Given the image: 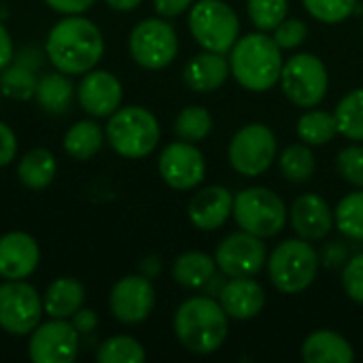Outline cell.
Returning <instances> with one entry per match:
<instances>
[{"mask_svg": "<svg viewBox=\"0 0 363 363\" xmlns=\"http://www.w3.org/2000/svg\"><path fill=\"white\" fill-rule=\"evenodd\" d=\"M45 53L55 70L74 77L94 70L104 55L102 30L83 15H64L47 34Z\"/></svg>", "mask_w": 363, "mask_h": 363, "instance_id": "1", "label": "cell"}, {"mask_svg": "<svg viewBox=\"0 0 363 363\" xmlns=\"http://www.w3.org/2000/svg\"><path fill=\"white\" fill-rule=\"evenodd\" d=\"M230 74L234 81L253 94L270 91L281 81L285 64L283 49L268 32H249L240 36L228 53Z\"/></svg>", "mask_w": 363, "mask_h": 363, "instance_id": "2", "label": "cell"}, {"mask_svg": "<svg viewBox=\"0 0 363 363\" xmlns=\"http://www.w3.org/2000/svg\"><path fill=\"white\" fill-rule=\"evenodd\" d=\"M172 330L181 347L196 355L217 353L230 336V317L217 298L194 296L179 304Z\"/></svg>", "mask_w": 363, "mask_h": 363, "instance_id": "3", "label": "cell"}, {"mask_svg": "<svg viewBox=\"0 0 363 363\" xmlns=\"http://www.w3.org/2000/svg\"><path fill=\"white\" fill-rule=\"evenodd\" d=\"M108 147L125 160H143L151 155L162 138L157 117L145 106H119L104 125Z\"/></svg>", "mask_w": 363, "mask_h": 363, "instance_id": "4", "label": "cell"}, {"mask_svg": "<svg viewBox=\"0 0 363 363\" xmlns=\"http://www.w3.org/2000/svg\"><path fill=\"white\" fill-rule=\"evenodd\" d=\"M319 268V251L313 242L302 240L298 236L279 242L266 262L270 283L285 296L306 291L315 283Z\"/></svg>", "mask_w": 363, "mask_h": 363, "instance_id": "5", "label": "cell"}, {"mask_svg": "<svg viewBox=\"0 0 363 363\" xmlns=\"http://www.w3.org/2000/svg\"><path fill=\"white\" fill-rule=\"evenodd\" d=\"M232 217L240 230L268 240L285 230L289 208L277 191L255 185L234 194Z\"/></svg>", "mask_w": 363, "mask_h": 363, "instance_id": "6", "label": "cell"}, {"mask_svg": "<svg viewBox=\"0 0 363 363\" xmlns=\"http://www.w3.org/2000/svg\"><path fill=\"white\" fill-rule=\"evenodd\" d=\"M187 28L206 51L230 53L240 38V17L225 0H196L187 11Z\"/></svg>", "mask_w": 363, "mask_h": 363, "instance_id": "7", "label": "cell"}, {"mask_svg": "<svg viewBox=\"0 0 363 363\" xmlns=\"http://www.w3.org/2000/svg\"><path fill=\"white\" fill-rule=\"evenodd\" d=\"M281 91L298 108L319 106L330 89L325 62L315 53H296L285 60L281 70Z\"/></svg>", "mask_w": 363, "mask_h": 363, "instance_id": "8", "label": "cell"}, {"mask_svg": "<svg viewBox=\"0 0 363 363\" xmlns=\"http://www.w3.org/2000/svg\"><path fill=\"white\" fill-rule=\"evenodd\" d=\"M279 155V140L270 125L247 123L242 125L228 145V162L234 172L247 179L264 174Z\"/></svg>", "mask_w": 363, "mask_h": 363, "instance_id": "9", "label": "cell"}, {"mask_svg": "<svg viewBox=\"0 0 363 363\" xmlns=\"http://www.w3.org/2000/svg\"><path fill=\"white\" fill-rule=\"evenodd\" d=\"M128 49L140 68L162 70L170 66L179 53V34L168 19L147 17L132 28Z\"/></svg>", "mask_w": 363, "mask_h": 363, "instance_id": "10", "label": "cell"}, {"mask_svg": "<svg viewBox=\"0 0 363 363\" xmlns=\"http://www.w3.org/2000/svg\"><path fill=\"white\" fill-rule=\"evenodd\" d=\"M45 315L43 296L26 281L0 283V330L11 336H30Z\"/></svg>", "mask_w": 363, "mask_h": 363, "instance_id": "11", "label": "cell"}, {"mask_svg": "<svg viewBox=\"0 0 363 363\" xmlns=\"http://www.w3.org/2000/svg\"><path fill=\"white\" fill-rule=\"evenodd\" d=\"M215 262L219 272L228 279L236 277H257L268 262V249L264 238L253 236L245 230L228 234L215 249Z\"/></svg>", "mask_w": 363, "mask_h": 363, "instance_id": "12", "label": "cell"}, {"mask_svg": "<svg viewBox=\"0 0 363 363\" xmlns=\"http://www.w3.org/2000/svg\"><path fill=\"white\" fill-rule=\"evenodd\" d=\"M157 172L168 187L177 191H194L206 177V160L194 143L177 138L162 149Z\"/></svg>", "mask_w": 363, "mask_h": 363, "instance_id": "13", "label": "cell"}, {"mask_svg": "<svg viewBox=\"0 0 363 363\" xmlns=\"http://www.w3.org/2000/svg\"><path fill=\"white\" fill-rule=\"evenodd\" d=\"M81 334L70 319H49L38 323L28 342V357L34 363H72L79 355Z\"/></svg>", "mask_w": 363, "mask_h": 363, "instance_id": "14", "label": "cell"}, {"mask_svg": "<svg viewBox=\"0 0 363 363\" xmlns=\"http://www.w3.org/2000/svg\"><path fill=\"white\" fill-rule=\"evenodd\" d=\"M111 315L123 325H138L149 319L155 308V289L151 279L138 274H128L119 279L108 296Z\"/></svg>", "mask_w": 363, "mask_h": 363, "instance_id": "15", "label": "cell"}, {"mask_svg": "<svg viewBox=\"0 0 363 363\" xmlns=\"http://www.w3.org/2000/svg\"><path fill=\"white\" fill-rule=\"evenodd\" d=\"M294 234L308 242H323L336 228L334 208L319 194H302L289 206V219Z\"/></svg>", "mask_w": 363, "mask_h": 363, "instance_id": "16", "label": "cell"}, {"mask_svg": "<svg viewBox=\"0 0 363 363\" xmlns=\"http://www.w3.org/2000/svg\"><path fill=\"white\" fill-rule=\"evenodd\" d=\"M77 100L87 115L96 119H108L121 106V81L111 70L94 68L83 74L77 87Z\"/></svg>", "mask_w": 363, "mask_h": 363, "instance_id": "17", "label": "cell"}, {"mask_svg": "<svg viewBox=\"0 0 363 363\" xmlns=\"http://www.w3.org/2000/svg\"><path fill=\"white\" fill-rule=\"evenodd\" d=\"M234 208V194L223 185H206L200 187L189 204H187V217L194 228L200 232H217L228 223Z\"/></svg>", "mask_w": 363, "mask_h": 363, "instance_id": "18", "label": "cell"}, {"mask_svg": "<svg viewBox=\"0 0 363 363\" xmlns=\"http://www.w3.org/2000/svg\"><path fill=\"white\" fill-rule=\"evenodd\" d=\"M40 264V249L28 232H9L0 236V279L26 281Z\"/></svg>", "mask_w": 363, "mask_h": 363, "instance_id": "19", "label": "cell"}, {"mask_svg": "<svg viewBox=\"0 0 363 363\" xmlns=\"http://www.w3.org/2000/svg\"><path fill=\"white\" fill-rule=\"evenodd\" d=\"M225 315L234 321H251L266 306V291L253 277L225 279L217 296Z\"/></svg>", "mask_w": 363, "mask_h": 363, "instance_id": "20", "label": "cell"}, {"mask_svg": "<svg viewBox=\"0 0 363 363\" xmlns=\"http://www.w3.org/2000/svg\"><path fill=\"white\" fill-rule=\"evenodd\" d=\"M230 74L228 53L202 49L183 66V81L196 94H213L225 85Z\"/></svg>", "mask_w": 363, "mask_h": 363, "instance_id": "21", "label": "cell"}, {"mask_svg": "<svg viewBox=\"0 0 363 363\" xmlns=\"http://www.w3.org/2000/svg\"><path fill=\"white\" fill-rule=\"evenodd\" d=\"M302 359L306 363H353V345L334 330H317L302 342Z\"/></svg>", "mask_w": 363, "mask_h": 363, "instance_id": "22", "label": "cell"}, {"mask_svg": "<svg viewBox=\"0 0 363 363\" xmlns=\"http://www.w3.org/2000/svg\"><path fill=\"white\" fill-rule=\"evenodd\" d=\"M85 306V287L74 277H60L49 283L43 296V308L49 319H70Z\"/></svg>", "mask_w": 363, "mask_h": 363, "instance_id": "23", "label": "cell"}, {"mask_svg": "<svg viewBox=\"0 0 363 363\" xmlns=\"http://www.w3.org/2000/svg\"><path fill=\"white\" fill-rule=\"evenodd\" d=\"M217 262L204 251H185L172 262V279L185 289H202L217 272Z\"/></svg>", "mask_w": 363, "mask_h": 363, "instance_id": "24", "label": "cell"}, {"mask_svg": "<svg viewBox=\"0 0 363 363\" xmlns=\"http://www.w3.org/2000/svg\"><path fill=\"white\" fill-rule=\"evenodd\" d=\"M104 140H106L104 128L98 121L81 119V121L72 123L66 130V134H64V151L77 162H87V160H91L94 155L100 153Z\"/></svg>", "mask_w": 363, "mask_h": 363, "instance_id": "25", "label": "cell"}, {"mask_svg": "<svg viewBox=\"0 0 363 363\" xmlns=\"http://www.w3.org/2000/svg\"><path fill=\"white\" fill-rule=\"evenodd\" d=\"M55 172H57L55 155L45 147H36V149L28 151L17 164L19 183L26 189H34V191L49 187L55 179Z\"/></svg>", "mask_w": 363, "mask_h": 363, "instance_id": "26", "label": "cell"}, {"mask_svg": "<svg viewBox=\"0 0 363 363\" xmlns=\"http://www.w3.org/2000/svg\"><path fill=\"white\" fill-rule=\"evenodd\" d=\"M74 85L68 74L55 70L49 74H43L36 83V94L34 100L45 113L51 115H62L70 108L72 98H74Z\"/></svg>", "mask_w": 363, "mask_h": 363, "instance_id": "27", "label": "cell"}, {"mask_svg": "<svg viewBox=\"0 0 363 363\" xmlns=\"http://www.w3.org/2000/svg\"><path fill=\"white\" fill-rule=\"evenodd\" d=\"M36 66L38 64H30L23 57L13 60L2 72H0V91L4 98L9 100H17V102H26L32 100L36 94Z\"/></svg>", "mask_w": 363, "mask_h": 363, "instance_id": "28", "label": "cell"}, {"mask_svg": "<svg viewBox=\"0 0 363 363\" xmlns=\"http://www.w3.org/2000/svg\"><path fill=\"white\" fill-rule=\"evenodd\" d=\"M296 134L302 143L315 147H323L338 136V123L334 113L321 108H306L296 121Z\"/></svg>", "mask_w": 363, "mask_h": 363, "instance_id": "29", "label": "cell"}, {"mask_svg": "<svg viewBox=\"0 0 363 363\" xmlns=\"http://www.w3.org/2000/svg\"><path fill=\"white\" fill-rule=\"evenodd\" d=\"M279 170L283 179L294 185L308 183L317 170V157L313 147L302 140L285 147L279 155Z\"/></svg>", "mask_w": 363, "mask_h": 363, "instance_id": "30", "label": "cell"}, {"mask_svg": "<svg viewBox=\"0 0 363 363\" xmlns=\"http://www.w3.org/2000/svg\"><path fill=\"white\" fill-rule=\"evenodd\" d=\"M338 134L351 143H363V87L351 89L334 108Z\"/></svg>", "mask_w": 363, "mask_h": 363, "instance_id": "31", "label": "cell"}, {"mask_svg": "<svg viewBox=\"0 0 363 363\" xmlns=\"http://www.w3.org/2000/svg\"><path fill=\"white\" fill-rule=\"evenodd\" d=\"M334 223L347 240L363 242V189L340 198L334 208Z\"/></svg>", "mask_w": 363, "mask_h": 363, "instance_id": "32", "label": "cell"}, {"mask_svg": "<svg viewBox=\"0 0 363 363\" xmlns=\"http://www.w3.org/2000/svg\"><path fill=\"white\" fill-rule=\"evenodd\" d=\"M213 115L208 108L204 106H198V104H191V106H185L174 123H172V132L179 140H185V143H202L204 138L211 136L213 132Z\"/></svg>", "mask_w": 363, "mask_h": 363, "instance_id": "33", "label": "cell"}, {"mask_svg": "<svg viewBox=\"0 0 363 363\" xmlns=\"http://www.w3.org/2000/svg\"><path fill=\"white\" fill-rule=\"evenodd\" d=\"M96 359L100 363H143L147 359V353L140 340L134 336L117 334L100 342Z\"/></svg>", "mask_w": 363, "mask_h": 363, "instance_id": "34", "label": "cell"}, {"mask_svg": "<svg viewBox=\"0 0 363 363\" xmlns=\"http://www.w3.org/2000/svg\"><path fill=\"white\" fill-rule=\"evenodd\" d=\"M289 13V0H247V15L262 32H272Z\"/></svg>", "mask_w": 363, "mask_h": 363, "instance_id": "35", "label": "cell"}, {"mask_svg": "<svg viewBox=\"0 0 363 363\" xmlns=\"http://www.w3.org/2000/svg\"><path fill=\"white\" fill-rule=\"evenodd\" d=\"M306 13L328 26L347 21L357 11V0H302Z\"/></svg>", "mask_w": 363, "mask_h": 363, "instance_id": "36", "label": "cell"}, {"mask_svg": "<svg viewBox=\"0 0 363 363\" xmlns=\"http://www.w3.org/2000/svg\"><path fill=\"white\" fill-rule=\"evenodd\" d=\"M336 168L342 181L363 189V145H347L338 151Z\"/></svg>", "mask_w": 363, "mask_h": 363, "instance_id": "37", "label": "cell"}, {"mask_svg": "<svg viewBox=\"0 0 363 363\" xmlns=\"http://www.w3.org/2000/svg\"><path fill=\"white\" fill-rule=\"evenodd\" d=\"M272 38L277 40V45L283 51H294V49H298V47H302L306 43V38H308V26L300 17H285L272 30Z\"/></svg>", "mask_w": 363, "mask_h": 363, "instance_id": "38", "label": "cell"}, {"mask_svg": "<svg viewBox=\"0 0 363 363\" xmlns=\"http://www.w3.org/2000/svg\"><path fill=\"white\" fill-rule=\"evenodd\" d=\"M342 289L345 294L355 302L363 306V251L349 257V262L342 266Z\"/></svg>", "mask_w": 363, "mask_h": 363, "instance_id": "39", "label": "cell"}, {"mask_svg": "<svg viewBox=\"0 0 363 363\" xmlns=\"http://www.w3.org/2000/svg\"><path fill=\"white\" fill-rule=\"evenodd\" d=\"M351 257V249L345 240H328L321 251H319V262L323 268H330V270H342V266L349 262Z\"/></svg>", "mask_w": 363, "mask_h": 363, "instance_id": "40", "label": "cell"}, {"mask_svg": "<svg viewBox=\"0 0 363 363\" xmlns=\"http://www.w3.org/2000/svg\"><path fill=\"white\" fill-rule=\"evenodd\" d=\"M17 134L13 132L11 125H6L4 121H0V168L13 164V160L17 157Z\"/></svg>", "mask_w": 363, "mask_h": 363, "instance_id": "41", "label": "cell"}, {"mask_svg": "<svg viewBox=\"0 0 363 363\" xmlns=\"http://www.w3.org/2000/svg\"><path fill=\"white\" fill-rule=\"evenodd\" d=\"M43 2L60 15H83L96 4V0H43Z\"/></svg>", "mask_w": 363, "mask_h": 363, "instance_id": "42", "label": "cell"}, {"mask_svg": "<svg viewBox=\"0 0 363 363\" xmlns=\"http://www.w3.org/2000/svg\"><path fill=\"white\" fill-rule=\"evenodd\" d=\"M196 0H153V9L164 19H174L191 9Z\"/></svg>", "mask_w": 363, "mask_h": 363, "instance_id": "43", "label": "cell"}, {"mask_svg": "<svg viewBox=\"0 0 363 363\" xmlns=\"http://www.w3.org/2000/svg\"><path fill=\"white\" fill-rule=\"evenodd\" d=\"M70 323L74 325V330L85 336V334H91L96 328H98V315L94 308H79L72 317H70Z\"/></svg>", "mask_w": 363, "mask_h": 363, "instance_id": "44", "label": "cell"}, {"mask_svg": "<svg viewBox=\"0 0 363 363\" xmlns=\"http://www.w3.org/2000/svg\"><path fill=\"white\" fill-rule=\"evenodd\" d=\"M15 60V45L11 38V32L4 23H0V72Z\"/></svg>", "mask_w": 363, "mask_h": 363, "instance_id": "45", "label": "cell"}, {"mask_svg": "<svg viewBox=\"0 0 363 363\" xmlns=\"http://www.w3.org/2000/svg\"><path fill=\"white\" fill-rule=\"evenodd\" d=\"M138 270H140L143 277H147V279L153 281L162 272V257L160 255H147V257H143L140 264H138Z\"/></svg>", "mask_w": 363, "mask_h": 363, "instance_id": "46", "label": "cell"}, {"mask_svg": "<svg viewBox=\"0 0 363 363\" xmlns=\"http://www.w3.org/2000/svg\"><path fill=\"white\" fill-rule=\"evenodd\" d=\"M106 6H111L113 11H119V13H130L134 9L140 6L143 0H104Z\"/></svg>", "mask_w": 363, "mask_h": 363, "instance_id": "47", "label": "cell"}, {"mask_svg": "<svg viewBox=\"0 0 363 363\" xmlns=\"http://www.w3.org/2000/svg\"><path fill=\"white\" fill-rule=\"evenodd\" d=\"M0 106H2V91H0Z\"/></svg>", "mask_w": 363, "mask_h": 363, "instance_id": "48", "label": "cell"}, {"mask_svg": "<svg viewBox=\"0 0 363 363\" xmlns=\"http://www.w3.org/2000/svg\"><path fill=\"white\" fill-rule=\"evenodd\" d=\"M362 38H363V26H362Z\"/></svg>", "mask_w": 363, "mask_h": 363, "instance_id": "49", "label": "cell"}]
</instances>
